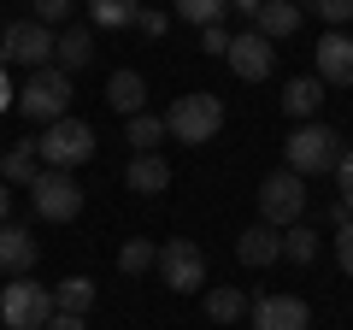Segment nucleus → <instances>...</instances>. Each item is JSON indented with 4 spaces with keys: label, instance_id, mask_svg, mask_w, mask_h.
<instances>
[{
    "label": "nucleus",
    "instance_id": "nucleus-25",
    "mask_svg": "<svg viewBox=\"0 0 353 330\" xmlns=\"http://www.w3.org/2000/svg\"><path fill=\"white\" fill-rule=\"evenodd\" d=\"M159 142H165V118L159 113H136V118H130V148H136V153H153Z\"/></svg>",
    "mask_w": 353,
    "mask_h": 330
},
{
    "label": "nucleus",
    "instance_id": "nucleus-32",
    "mask_svg": "<svg viewBox=\"0 0 353 330\" xmlns=\"http://www.w3.org/2000/svg\"><path fill=\"white\" fill-rule=\"evenodd\" d=\"M165 24H171V18H165V12H153V6H141V12H136V30H141V36H165Z\"/></svg>",
    "mask_w": 353,
    "mask_h": 330
},
{
    "label": "nucleus",
    "instance_id": "nucleus-33",
    "mask_svg": "<svg viewBox=\"0 0 353 330\" xmlns=\"http://www.w3.org/2000/svg\"><path fill=\"white\" fill-rule=\"evenodd\" d=\"M201 48H206V53H224V48H230V30H224V24H206V30H201Z\"/></svg>",
    "mask_w": 353,
    "mask_h": 330
},
{
    "label": "nucleus",
    "instance_id": "nucleus-23",
    "mask_svg": "<svg viewBox=\"0 0 353 330\" xmlns=\"http://www.w3.org/2000/svg\"><path fill=\"white\" fill-rule=\"evenodd\" d=\"M136 12H141V0H88V18L101 30H124V24H136Z\"/></svg>",
    "mask_w": 353,
    "mask_h": 330
},
{
    "label": "nucleus",
    "instance_id": "nucleus-10",
    "mask_svg": "<svg viewBox=\"0 0 353 330\" xmlns=\"http://www.w3.org/2000/svg\"><path fill=\"white\" fill-rule=\"evenodd\" d=\"M224 59H230V71H236L241 83H259V77H271V65H277V41H265L259 30L248 24L241 36H230Z\"/></svg>",
    "mask_w": 353,
    "mask_h": 330
},
{
    "label": "nucleus",
    "instance_id": "nucleus-18",
    "mask_svg": "<svg viewBox=\"0 0 353 330\" xmlns=\"http://www.w3.org/2000/svg\"><path fill=\"white\" fill-rule=\"evenodd\" d=\"M124 183H130L136 195H159V189H171V165H165L159 153H136L130 171H124Z\"/></svg>",
    "mask_w": 353,
    "mask_h": 330
},
{
    "label": "nucleus",
    "instance_id": "nucleus-1",
    "mask_svg": "<svg viewBox=\"0 0 353 330\" xmlns=\"http://www.w3.org/2000/svg\"><path fill=\"white\" fill-rule=\"evenodd\" d=\"M218 130H224V101H218V95H206V89L176 95V101H171V113H165V136L189 142V148L212 142Z\"/></svg>",
    "mask_w": 353,
    "mask_h": 330
},
{
    "label": "nucleus",
    "instance_id": "nucleus-21",
    "mask_svg": "<svg viewBox=\"0 0 353 330\" xmlns=\"http://www.w3.org/2000/svg\"><path fill=\"white\" fill-rule=\"evenodd\" d=\"M88 307H94V278H65L59 289H53V313H77L83 318Z\"/></svg>",
    "mask_w": 353,
    "mask_h": 330
},
{
    "label": "nucleus",
    "instance_id": "nucleus-17",
    "mask_svg": "<svg viewBox=\"0 0 353 330\" xmlns=\"http://www.w3.org/2000/svg\"><path fill=\"white\" fill-rule=\"evenodd\" d=\"M106 106L124 113V118H136L141 106H148V83H141L136 71H112V77H106Z\"/></svg>",
    "mask_w": 353,
    "mask_h": 330
},
{
    "label": "nucleus",
    "instance_id": "nucleus-5",
    "mask_svg": "<svg viewBox=\"0 0 353 330\" xmlns=\"http://www.w3.org/2000/svg\"><path fill=\"white\" fill-rule=\"evenodd\" d=\"M0 318H6V330H41L53 318V289L30 283V278H12L0 289Z\"/></svg>",
    "mask_w": 353,
    "mask_h": 330
},
{
    "label": "nucleus",
    "instance_id": "nucleus-2",
    "mask_svg": "<svg viewBox=\"0 0 353 330\" xmlns=\"http://www.w3.org/2000/svg\"><path fill=\"white\" fill-rule=\"evenodd\" d=\"M88 153H94V130L83 124V118H53L48 130L36 136V159L48 165V171H71V165H83Z\"/></svg>",
    "mask_w": 353,
    "mask_h": 330
},
{
    "label": "nucleus",
    "instance_id": "nucleus-27",
    "mask_svg": "<svg viewBox=\"0 0 353 330\" xmlns=\"http://www.w3.org/2000/svg\"><path fill=\"white\" fill-rule=\"evenodd\" d=\"M224 12H230V0H176V18H183V24H194V30L218 24Z\"/></svg>",
    "mask_w": 353,
    "mask_h": 330
},
{
    "label": "nucleus",
    "instance_id": "nucleus-30",
    "mask_svg": "<svg viewBox=\"0 0 353 330\" xmlns=\"http://www.w3.org/2000/svg\"><path fill=\"white\" fill-rule=\"evenodd\" d=\"M312 12L324 18V24H347V18H353V0H312Z\"/></svg>",
    "mask_w": 353,
    "mask_h": 330
},
{
    "label": "nucleus",
    "instance_id": "nucleus-35",
    "mask_svg": "<svg viewBox=\"0 0 353 330\" xmlns=\"http://www.w3.org/2000/svg\"><path fill=\"white\" fill-rule=\"evenodd\" d=\"M259 6H265V0H230V12H241V18H248V24H253V18H259Z\"/></svg>",
    "mask_w": 353,
    "mask_h": 330
},
{
    "label": "nucleus",
    "instance_id": "nucleus-22",
    "mask_svg": "<svg viewBox=\"0 0 353 330\" xmlns=\"http://www.w3.org/2000/svg\"><path fill=\"white\" fill-rule=\"evenodd\" d=\"M206 318H212V324H236V318H248V295L230 289V283L212 289V295H206Z\"/></svg>",
    "mask_w": 353,
    "mask_h": 330
},
{
    "label": "nucleus",
    "instance_id": "nucleus-14",
    "mask_svg": "<svg viewBox=\"0 0 353 330\" xmlns=\"http://www.w3.org/2000/svg\"><path fill=\"white\" fill-rule=\"evenodd\" d=\"M30 266H36V236L6 218V224H0V271H6V278H24Z\"/></svg>",
    "mask_w": 353,
    "mask_h": 330
},
{
    "label": "nucleus",
    "instance_id": "nucleus-20",
    "mask_svg": "<svg viewBox=\"0 0 353 330\" xmlns=\"http://www.w3.org/2000/svg\"><path fill=\"white\" fill-rule=\"evenodd\" d=\"M318 106H324V83L318 77H294L289 89H283V113L289 118H312Z\"/></svg>",
    "mask_w": 353,
    "mask_h": 330
},
{
    "label": "nucleus",
    "instance_id": "nucleus-34",
    "mask_svg": "<svg viewBox=\"0 0 353 330\" xmlns=\"http://www.w3.org/2000/svg\"><path fill=\"white\" fill-rule=\"evenodd\" d=\"M41 330H88V324H83V318H77V313H53V318H48V324H41Z\"/></svg>",
    "mask_w": 353,
    "mask_h": 330
},
{
    "label": "nucleus",
    "instance_id": "nucleus-4",
    "mask_svg": "<svg viewBox=\"0 0 353 330\" xmlns=\"http://www.w3.org/2000/svg\"><path fill=\"white\" fill-rule=\"evenodd\" d=\"M336 159H341V136L330 124H301L289 136V171L294 177H324V171H336Z\"/></svg>",
    "mask_w": 353,
    "mask_h": 330
},
{
    "label": "nucleus",
    "instance_id": "nucleus-24",
    "mask_svg": "<svg viewBox=\"0 0 353 330\" xmlns=\"http://www.w3.org/2000/svg\"><path fill=\"white\" fill-rule=\"evenodd\" d=\"M153 260H159V248H153L148 236H136V242H124V248H118V271H124V278H141V271H153Z\"/></svg>",
    "mask_w": 353,
    "mask_h": 330
},
{
    "label": "nucleus",
    "instance_id": "nucleus-16",
    "mask_svg": "<svg viewBox=\"0 0 353 330\" xmlns=\"http://www.w3.org/2000/svg\"><path fill=\"white\" fill-rule=\"evenodd\" d=\"M36 171H41L36 136H30V142H12V153H0V183H6V189H30V183H36Z\"/></svg>",
    "mask_w": 353,
    "mask_h": 330
},
{
    "label": "nucleus",
    "instance_id": "nucleus-26",
    "mask_svg": "<svg viewBox=\"0 0 353 330\" xmlns=\"http://www.w3.org/2000/svg\"><path fill=\"white\" fill-rule=\"evenodd\" d=\"M283 260H294V266H312L318 260V236L306 224H289L283 230Z\"/></svg>",
    "mask_w": 353,
    "mask_h": 330
},
{
    "label": "nucleus",
    "instance_id": "nucleus-28",
    "mask_svg": "<svg viewBox=\"0 0 353 330\" xmlns=\"http://www.w3.org/2000/svg\"><path fill=\"white\" fill-rule=\"evenodd\" d=\"M336 224H341V236H336V260H341V271L353 278V213H341V201H336Z\"/></svg>",
    "mask_w": 353,
    "mask_h": 330
},
{
    "label": "nucleus",
    "instance_id": "nucleus-29",
    "mask_svg": "<svg viewBox=\"0 0 353 330\" xmlns=\"http://www.w3.org/2000/svg\"><path fill=\"white\" fill-rule=\"evenodd\" d=\"M30 6H36V24H65V18H71V0H30Z\"/></svg>",
    "mask_w": 353,
    "mask_h": 330
},
{
    "label": "nucleus",
    "instance_id": "nucleus-37",
    "mask_svg": "<svg viewBox=\"0 0 353 330\" xmlns=\"http://www.w3.org/2000/svg\"><path fill=\"white\" fill-rule=\"evenodd\" d=\"M0 106H12V95H6V71H0Z\"/></svg>",
    "mask_w": 353,
    "mask_h": 330
},
{
    "label": "nucleus",
    "instance_id": "nucleus-7",
    "mask_svg": "<svg viewBox=\"0 0 353 330\" xmlns=\"http://www.w3.org/2000/svg\"><path fill=\"white\" fill-rule=\"evenodd\" d=\"M153 266H159L165 289H176V295H194L206 283V254H201V242H189V236H171Z\"/></svg>",
    "mask_w": 353,
    "mask_h": 330
},
{
    "label": "nucleus",
    "instance_id": "nucleus-8",
    "mask_svg": "<svg viewBox=\"0 0 353 330\" xmlns=\"http://www.w3.org/2000/svg\"><path fill=\"white\" fill-rule=\"evenodd\" d=\"M30 201H36V213H41V218L65 224V218L83 213V183H77L71 171H48V165H41L36 183H30Z\"/></svg>",
    "mask_w": 353,
    "mask_h": 330
},
{
    "label": "nucleus",
    "instance_id": "nucleus-36",
    "mask_svg": "<svg viewBox=\"0 0 353 330\" xmlns=\"http://www.w3.org/2000/svg\"><path fill=\"white\" fill-rule=\"evenodd\" d=\"M6 218H12V189L0 183V224H6Z\"/></svg>",
    "mask_w": 353,
    "mask_h": 330
},
{
    "label": "nucleus",
    "instance_id": "nucleus-12",
    "mask_svg": "<svg viewBox=\"0 0 353 330\" xmlns=\"http://www.w3.org/2000/svg\"><path fill=\"white\" fill-rule=\"evenodd\" d=\"M318 83H336V89H353V36H341V30H330L324 41H318Z\"/></svg>",
    "mask_w": 353,
    "mask_h": 330
},
{
    "label": "nucleus",
    "instance_id": "nucleus-6",
    "mask_svg": "<svg viewBox=\"0 0 353 330\" xmlns=\"http://www.w3.org/2000/svg\"><path fill=\"white\" fill-rule=\"evenodd\" d=\"M301 213H306V183L294 177L289 165H283V171H271V177L259 183V224L289 230V224H301Z\"/></svg>",
    "mask_w": 353,
    "mask_h": 330
},
{
    "label": "nucleus",
    "instance_id": "nucleus-31",
    "mask_svg": "<svg viewBox=\"0 0 353 330\" xmlns=\"http://www.w3.org/2000/svg\"><path fill=\"white\" fill-rule=\"evenodd\" d=\"M336 177H341V213H353V148L336 159Z\"/></svg>",
    "mask_w": 353,
    "mask_h": 330
},
{
    "label": "nucleus",
    "instance_id": "nucleus-13",
    "mask_svg": "<svg viewBox=\"0 0 353 330\" xmlns=\"http://www.w3.org/2000/svg\"><path fill=\"white\" fill-rule=\"evenodd\" d=\"M236 260L241 266H277L283 260V230L277 224H248L236 236Z\"/></svg>",
    "mask_w": 353,
    "mask_h": 330
},
{
    "label": "nucleus",
    "instance_id": "nucleus-9",
    "mask_svg": "<svg viewBox=\"0 0 353 330\" xmlns=\"http://www.w3.org/2000/svg\"><path fill=\"white\" fill-rule=\"evenodd\" d=\"M0 65H24V71H41V65H53V30L48 24H12L0 30Z\"/></svg>",
    "mask_w": 353,
    "mask_h": 330
},
{
    "label": "nucleus",
    "instance_id": "nucleus-11",
    "mask_svg": "<svg viewBox=\"0 0 353 330\" xmlns=\"http://www.w3.org/2000/svg\"><path fill=\"white\" fill-rule=\"evenodd\" d=\"M312 324V307L301 295H259L253 301V330H306Z\"/></svg>",
    "mask_w": 353,
    "mask_h": 330
},
{
    "label": "nucleus",
    "instance_id": "nucleus-3",
    "mask_svg": "<svg viewBox=\"0 0 353 330\" xmlns=\"http://www.w3.org/2000/svg\"><path fill=\"white\" fill-rule=\"evenodd\" d=\"M18 113L36 118V124L65 118V113H71V77H65L59 65H41V71H30V83L18 89Z\"/></svg>",
    "mask_w": 353,
    "mask_h": 330
},
{
    "label": "nucleus",
    "instance_id": "nucleus-15",
    "mask_svg": "<svg viewBox=\"0 0 353 330\" xmlns=\"http://www.w3.org/2000/svg\"><path fill=\"white\" fill-rule=\"evenodd\" d=\"M253 30H259L265 41L294 36V30H301V0H265V6H259V18H253Z\"/></svg>",
    "mask_w": 353,
    "mask_h": 330
},
{
    "label": "nucleus",
    "instance_id": "nucleus-19",
    "mask_svg": "<svg viewBox=\"0 0 353 330\" xmlns=\"http://www.w3.org/2000/svg\"><path fill=\"white\" fill-rule=\"evenodd\" d=\"M88 59H94V36H88V30H59V36H53V65H59L65 77L83 71Z\"/></svg>",
    "mask_w": 353,
    "mask_h": 330
}]
</instances>
